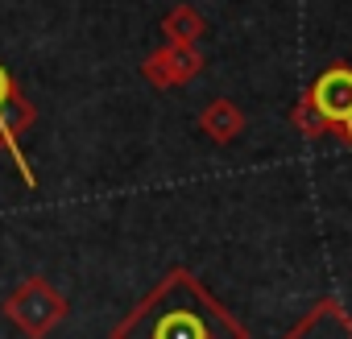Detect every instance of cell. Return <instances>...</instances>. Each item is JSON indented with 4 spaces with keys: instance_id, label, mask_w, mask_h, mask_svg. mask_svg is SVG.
Masks as SVG:
<instances>
[{
    "instance_id": "cell-3",
    "label": "cell",
    "mask_w": 352,
    "mask_h": 339,
    "mask_svg": "<svg viewBox=\"0 0 352 339\" xmlns=\"http://www.w3.org/2000/svg\"><path fill=\"white\" fill-rule=\"evenodd\" d=\"M307 100H311L315 112L323 116L327 132H336V137L352 149V67H344V62L327 67V71L311 83Z\"/></svg>"
},
{
    "instance_id": "cell-1",
    "label": "cell",
    "mask_w": 352,
    "mask_h": 339,
    "mask_svg": "<svg viewBox=\"0 0 352 339\" xmlns=\"http://www.w3.org/2000/svg\"><path fill=\"white\" fill-rule=\"evenodd\" d=\"M112 339H249V331L191 269H170L112 327Z\"/></svg>"
},
{
    "instance_id": "cell-2",
    "label": "cell",
    "mask_w": 352,
    "mask_h": 339,
    "mask_svg": "<svg viewBox=\"0 0 352 339\" xmlns=\"http://www.w3.org/2000/svg\"><path fill=\"white\" fill-rule=\"evenodd\" d=\"M0 310H5V318L21 331V335H30V339H46L63 318H67V298L46 281V277H30V281H21L5 302H0Z\"/></svg>"
},
{
    "instance_id": "cell-10",
    "label": "cell",
    "mask_w": 352,
    "mask_h": 339,
    "mask_svg": "<svg viewBox=\"0 0 352 339\" xmlns=\"http://www.w3.org/2000/svg\"><path fill=\"white\" fill-rule=\"evenodd\" d=\"M13 87H17V83H13V75H9L5 67H0V100H5V95H9Z\"/></svg>"
},
{
    "instance_id": "cell-4",
    "label": "cell",
    "mask_w": 352,
    "mask_h": 339,
    "mask_svg": "<svg viewBox=\"0 0 352 339\" xmlns=\"http://www.w3.org/2000/svg\"><path fill=\"white\" fill-rule=\"evenodd\" d=\"M208 67V58L199 54V42H166L162 50H153L141 62V79L153 91H174V87H187L191 79H199Z\"/></svg>"
},
{
    "instance_id": "cell-7",
    "label": "cell",
    "mask_w": 352,
    "mask_h": 339,
    "mask_svg": "<svg viewBox=\"0 0 352 339\" xmlns=\"http://www.w3.org/2000/svg\"><path fill=\"white\" fill-rule=\"evenodd\" d=\"M199 132L204 137H212L216 145H228V141H236L241 132H245V112L232 104V100H212L204 112H199Z\"/></svg>"
},
{
    "instance_id": "cell-6",
    "label": "cell",
    "mask_w": 352,
    "mask_h": 339,
    "mask_svg": "<svg viewBox=\"0 0 352 339\" xmlns=\"http://www.w3.org/2000/svg\"><path fill=\"white\" fill-rule=\"evenodd\" d=\"M282 339H352V314L336 298H319Z\"/></svg>"
},
{
    "instance_id": "cell-5",
    "label": "cell",
    "mask_w": 352,
    "mask_h": 339,
    "mask_svg": "<svg viewBox=\"0 0 352 339\" xmlns=\"http://www.w3.org/2000/svg\"><path fill=\"white\" fill-rule=\"evenodd\" d=\"M34 120H38V112H34V104H30L17 87L0 100V145H5V153L13 157L17 174L25 178V187H38V174L30 170V157H25V149H21V137L34 128Z\"/></svg>"
},
{
    "instance_id": "cell-9",
    "label": "cell",
    "mask_w": 352,
    "mask_h": 339,
    "mask_svg": "<svg viewBox=\"0 0 352 339\" xmlns=\"http://www.w3.org/2000/svg\"><path fill=\"white\" fill-rule=\"evenodd\" d=\"M290 120H294V128H298V132H302L307 141H319V137L327 132V124H323V116L315 112V104H311L307 95H302V100L294 104V112H290Z\"/></svg>"
},
{
    "instance_id": "cell-8",
    "label": "cell",
    "mask_w": 352,
    "mask_h": 339,
    "mask_svg": "<svg viewBox=\"0 0 352 339\" xmlns=\"http://www.w3.org/2000/svg\"><path fill=\"white\" fill-rule=\"evenodd\" d=\"M162 34H166V42H199L208 34V21L195 5H174L162 17Z\"/></svg>"
}]
</instances>
